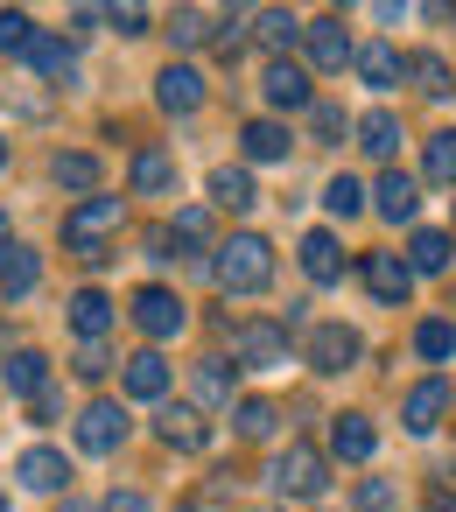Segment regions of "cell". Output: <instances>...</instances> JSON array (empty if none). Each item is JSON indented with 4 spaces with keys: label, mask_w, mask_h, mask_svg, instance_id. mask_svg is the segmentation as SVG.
Segmentation results:
<instances>
[{
    "label": "cell",
    "mask_w": 456,
    "mask_h": 512,
    "mask_svg": "<svg viewBox=\"0 0 456 512\" xmlns=\"http://www.w3.org/2000/svg\"><path fill=\"white\" fill-rule=\"evenodd\" d=\"M120 225H127V197H78L71 211H64V246L78 253V260H92V267H106L113 253V239H120Z\"/></svg>",
    "instance_id": "6da1fadb"
},
{
    "label": "cell",
    "mask_w": 456,
    "mask_h": 512,
    "mask_svg": "<svg viewBox=\"0 0 456 512\" xmlns=\"http://www.w3.org/2000/svg\"><path fill=\"white\" fill-rule=\"evenodd\" d=\"M211 274H218L225 295H260V288L274 281V246H267L260 232H232V239L218 246Z\"/></svg>",
    "instance_id": "7a4b0ae2"
},
{
    "label": "cell",
    "mask_w": 456,
    "mask_h": 512,
    "mask_svg": "<svg viewBox=\"0 0 456 512\" xmlns=\"http://www.w3.org/2000/svg\"><path fill=\"white\" fill-rule=\"evenodd\" d=\"M267 484H274V498H323L330 491V456L309 449V442H288L267 463Z\"/></svg>",
    "instance_id": "3957f363"
},
{
    "label": "cell",
    "mask_w": 456,
    "mask_h": 512,
    "mask_svg": "<svg viewBox=\"0 0 456 512\" xmlns=\"http://www.w3.org/2000/svg\"><path fill=\"white\" fill-rule=\"evenodd\" d=\"M127 316H134V330H141L148 344H169V337H183V330H190V309H183V295H176V288H162V281L134 288Z\"/></svg>",
    "instance_id": "277c9868"
},
{
    "label": "cell",
    "mask_w": 456,
    "mask_h": 512,
    "mask_svg": "<svg viewBox=\"0 0 456 512\" xmlns=\"http://www.w3.org/2000/svg\"><path fill=\"white\" fill-rule=\"evenodd\" d=\"M232 365H246V372L288 365V330H281L274 316H246V323L232 330Z\"/></svg>",
    "instance_id": "5b68a950"
},
{
    "label": "cell",
    "mask_w": 456,
    "mask_h": 512,
    "mask_svg": "<svg viewBox=\"0 0 456 512\" xmlns=\"http://www.w3.org/2000/svg\"><path fill=\"white\" fill-rule=\"evenodd\" d=\"M358 351H365V344H358V330H351V323H316V330L302 337V365H309V372H323V379L351 372V365H358Z\"/></svg>",
    "instance_id": "8992f818"
},
{
    "label": "cell",
    "mask_w": 456,
    "mask_h": 512,
    "mask_svg": "<svg viewBox=\"0 0 456 512\" xmlns=\"http://www.w3.org/2000/svg\"><path fill=\"white\" fill-rule=\"evenodd\" d=\"M260 92H267V106H274V113H309V106H316L309 71H302L295 57H274V64L260 71Z\"/></svg>",
    "instance_id": "52a82bcc"
},
{
    "label": "cell",
    "mask_w": 456,
    "mask_h": 512,
    "mask_svg": "<svg viewBox=\"0 0 456 512\" xmlns=\"http://www.w3.org/2000/svg\"><path fill=\"white\" fill-rule=\"evenodd\" d=\"M127 442V407L120 400H92L85 414H78V449L85 456H113Z\"/></svg>",
    "instance_id": "ba28073f"
},
{
    "label": "cell",
    "mask_w": 456,
    "mask_h": 512,
    "mask_svg": "<svg viewBox=\"0 0 456 512\" xmlns=\"http://www.w3.org/2000/svg\"><path fill=\"white\" fill-rule=\"evenodd\" d=\"M358 274H365L372 302H386V309H400V302L414 295V274H407V260H400V253H365V260H358Z\"/></svg>",
    "instance_id": "9c48e42d"
},
{
    "label": "cell",
    "mask_w": 456,
    "mask_h": 512,
    "mask_svg": "<svg viewBox=\"0 0 456 512\" xmlns=\"http://www.w3.org/2000/svg\"><path fill=\"white\" fill-rule=\"evenodd\" d=\"M449 400H456V393H449V379H421V386L400 400V428H407V435H435V428H442V414H449Z\"/></svg>",
    "instance_id": "30bf717a"
},
{
    "label": "cell",
    "mask_w": 456,
    "mask_h": 512,
    "mask_svg": "<svg viewBox=\"0 0 456 512\" xmlns=\"http://www.w3.org/2000/svg\"><path fill=\"white\" fill-rule=\"evenodd\" d=\"M302 50H309V64H316V71H344V64H351V36H344V22H337V15L302 22Z\"/></svg>",
    "instance_id": "8fae6325"
},
{
    "label": "cell",
    "mask_w": 456,
    "mask_h": 512,
    "mask_svg": "<svg viewBox=\"0 0 456 512\" xmlns=\"http://www.w3.org/2000/svg\"><path fill=\"white\" fill-rule=\"evenodd\" d=\"M36 281H43V260H36V246L8 239V246H0V302H22V295H36Z\"/></svg>",
    "instance_id": "7c38bea8"
},
{
    "label": "cell",
    "mask_w": 456,
    "mask_h": 512,
    "mask_svg": "<svg viewBox=\"0 0 456 512\" xmlns=\"http://www.w3.org/2000/svg\"><path fill=\"white\" fill-rule=\"evenodd\" d=\"M127 183H134V197H176V155L169 148H134Z\"/></svg>",
    "instance_id": "4fadbf2b"
},
{
    "label": "cell",
    "mask_w": 456,
    "mask_h": 512,
    "mask_svg": "<svg viewBox=\"0 0 456 512\" xmlns=\"http://www.w3.org/2000/svg\"><path fill=\"white\" fill-rule=\"evenodd\" d=\"M15 477H22V491H64L71 484V463H64V449H22L15 456Z\"/></svg>",
    "instance_id": "5bb4252c"
},
{
    "label": "cell",
    "mask_w": 456,
    "mask_h": 512,
    "mask_svg": "<svg viewBox=\"0 0 456 512\" xmlns=\"http://www.w3.org/2000/svg\"><path fill=\"white\" fill-rule=\"evenodd\" d=\"M155 99H162V113H197L204 106V71L197 64H169L155 78Z\"/></svg>",
    "instance_id": "9a60e30c"
},
{
    "label": "cell",
    "mask_w": 456,
    "mask_h": 512,
    "mask_svg": "<svg viewBox=\"0 0 456 512\" xmlns=\"http://www.w3.org/2000/svg\"><path fill=\"white\" fill-rule=\"evenodd\" d=\"M351 64H358V78H365L372 92H393V85L407 78V57H400L393 43H365V50H351Z\"/></svg>",
    "instance_id": "2e32d148"
},
{
    "label": "cell",
    "mask_w": 456,
    "mask_h": 512,
    "mask_svg": "<svg viewBox=\"0 0 456 512\" xmlns=\"http://www.w3.org/2000/svg\"><path fill=\"white\" fill-rule=\"evenodd\" d=\"M351 134H358V148H365V155H379V162H393V148L407 141V134H400V113H386V106L358 113V120H351Z\"/></svg>",
    "instance_id": "e0dca14e"
},
{
    "label": "cell",
    "mask_w": 456,
    "mask_h": 512,
    "mask_svg": "<svg viewBox=\"0 0 456 512\" xmlns=\"http://www.w3.org/2000/svg\"><path fill=\"white\" fill-rule=\"evenodd\" d=\"M372 204H379V218L407 225V218L421 211V183H414L407 169H386V176H379V190H372Z\"/></svg>",
    "instance_id": "ac0fdd59"
},
{
    "label": "cell",
    "mask_w": 456,
    "mask_h": 512,
    "mask_svg": "<svg viewBox=\"0 0 456 512\" xmlns=\"http://www.w3.org/2000/svg\"><path fill=\"white\" fill-rule=\"evenodd\" d=\"M379 449V428H372V414H337L330 421V456H344V463H365Z\"/></svg>",
    "instance_id": "d6986e66"
},
{
    "label": "cell",
    "mask_w": 456,
    "mask_h": 512,
    "mask_svg": "<svg viewBox=\"0 0 456 512\" xmlns=\"http://www.w3.org/2000/svg\"><path fill=\"white\" fill-rule=\"evenodd\" d=\"M288 141H295V134H288L281 120H246V127H239V155H246V162H288Z\"/></svg>",
    "instance_id": "ffe728a7"
},
{
    "label": "cell",
    "mask_w": 456,
    "mask_h": 512,
    "mask_svg": "<svg viewBox=\"0 0 456 512\" xmlns=\"http://www.w3.org/2000/svg\"><path fill=\"white\" fill-rule=\"evenodd\" d=\"M302 274H309L316 288H337V281H344V253H337V232H309V239H302Z\"/></svg>",
    "instance_id": "44dd1931"
},
{
    "label": "cell",
    "mask_w": 456,
    "mask_h": 512,
    "mask_svg": "<svg viewBox=\"0 0 456 512\" xmlns=\"http://www.w3.org/2000/svg\"><path fill=\"white\" fill-rule=\"evenodd\" d=\"M155 435H162L169 449H211V428H204L197 407H162V414H155Z\"/></svg>",
    "instance_id": "7402d4cb"
},
{
    "label": "cell",
    "mask_w": 456,
    "mask_h": 512,
    "mask_svg": "<svg viewBox=\"0 0 456 512\" xmlns=\"http://www.w3.org/2000/svg\"><path fill=\"white\" fill-rule=\"evenodd\" d=\"M71 330H78L85 344H99V337L113 330V295H99V288H78V295H71Z\"/></svg>",
    "instance_id": "603a6c76"
},
{
    "label": "cell",
    "mask_w": 456,
    "mask_h": 512,
    "mask_svg": "<svg viewBox=\"0 0 456 512\" xmlns=\"http://www.w3.org/2000/svg\"><path fill=\"white\" fill-rule=\"evenodd\" d=\"M120 379H127L134 400H162V393H169V358H162V351H134Z\"/></svg>",
    "instance_id": "cb8c5ba5"
},
{
    "label": "cell",
    "mask_w": 456,
    "mask_h": 512,
    "mask_svg": "<svg viewBox=\"0 0 456 512\" xmlns=\"http://www.w3.org/2000/svg\"><path fill=\"white\" fill-rule=\"evenodd\" d=\"M22 64L43 71V78H57V85H78V57H71V43H57V36H36Z\"/></svg>",
    "instance_id": "d4e9b609"
},
{
    "label": "cell",
    "mask_w": 456,
    "mask_h": 512,
    "mask_svg": "<svg viewBox=\"0 0 456 512\" xmlns=\"http://www.w3.org/2000/svg\"><path fill=\"white\" fill-rule=\"evenodd\" d=\"M211 204H218V211H253V204H260L253 169H211Z\"/></svg>",
    "instance_id": "484cf974"
},
{
    "label": "cell",
    "mask_w": 456,
    "mask_h": 512,
    "mask_svg": "<svg viewBox=\"0 0 456 512\" xmlns=\"http://www.w3.org/2000/svg\"><path fill=\"white\" fill-rule=\"evenodd\" d=\"M0 372H8V393H29V400H36L43 379H50V358L22 344V351H8V365H0Z\"/></svg>",
    "instance_id": "4316f807"
},
{
    "label": "cell",
    "mask_w": 456,
    "mask_h": 512,
    "mask_svg": "<svg viewBox=\"0 0 456 512\" xmlns=\"http://www.w3.org/2000/svg\"><path fill=\"white\" fill-rule=\"evenodd\" d=\"M442 267H449V232L421 225V232L407 239V274H442Z\"/></svg>",
    "instance_id": "83f0119b"
},
{
    "label": "cell",
    "mask_w": 456,
    "mask_h": 512,
    "mask_svg": "<svg viewBox=\"0 0 456 512\" xmlns=\"http://www.w3.org/2000/svg\"><path fill=\"white\" fill-rule=\"evenodd\" d=\"M232 372L239 365H225V358H197V414L204 407H232Z\"/></svg>",
    "instance_id": "f1b7e54d"
},
{
    "label": "cell",
    "mask_w": 456,
    "mask_h": 512,
    "mask_svg": "<svg viewBox=\"0 0 456 512\" xmlns=\"http://www.w3.org/2000/svg\"><path fill=\"white\" fill-rule=\"evenodd\" d=\"M232 428H239L246 442H267V435L281 428V407H274V400H260V393H253V400H232Z\"/></svg>",
    "instance_id": "f546056e"
},
{
    "label": "cell",
    "mask_w": 456,
    "mask_h": 512,
    "mask_svg": "<svg viewBox=\"0 0 456 512\" xmlns=\"http://www.w3.org/2000/svg\"><path fill=\"white\" fill-rule=\"evenodd\" d=\"M421 169H428V183L456 190V127H442V134L421 141Z\"/></svg>",
    "instance_id": "4dcf8cb0"
},
{
    "label": "cell",
    "mask_w": 456,
    "mask_h": 512,
    "mask_svg": "<svg viewBox=\"0 0 456 512\" xmlns=\"http://www.w3.org/2000/svg\"><path fill=\"white\" fill-rule=\"evenodd\" d=\"M253 22H260V29H253V36H260V43H267V50H274V57H288V50H295V43H302V22H295V15H288V8H260V15H253Z\"/></svg>",
    "instance_id": "1f68e13d"
},
{
    "label": "cell",
    "mask_w": 456,
    "mask_h": 512,
    "mask_svg": "<svg viewBox=\"0 0 456 512\" xmlns=\"http://www.w3.org/2000/svg\"><path fill=\"white\" fill-rule=\"evenodd\" d=\"M99 155H85V148H71V155H57V183L64 190H78V197H99Z\"/></svg>",
    "instance_id": "d6a6232c"
},
{
    "label": "cell",
    "mask_w": 456,
    "mask_h": 512,
    "mask_svg": "<svg viewBox=\"0 0 456 512\" xmlns=\"http://www.w3.org/2000/svg\"><path fill=\"white\" fill-rule=\"evenodd\" d=\"M407 78H414L428 99H449V92H456V78H449V64H442L435 50H414V57H407Z\"/></svg>",
    "instance_id": "836d02e7"
},
{
    "label": "cell",
    "mask_w": 456,
    "mask_h": 512,
    "mask_svg": "<svg viewBox=\"0 0 456 512\" xmlns=\"http://www.w3.org/2000/svg\"><path fill=\"white\" fill-rule=\"evenodd\" d=\"M414 351H421L428 365H449V358H456V323H442V316H428V323L414 330Z\"/></svg>",
    "instance_id": "e575fe53"
},
{
    "label": "cell",
    "mask_w": 456,
    "mask_h": 512,
    "mask_svg": "<svg viewBox=\"0 0 456 512\" xmlns=\"http://www.w3.org/2000/svg\"><path fill=\"white\" fill-rule=\"evenodd\" d=\"M323 204H330V218H358L365 211V183L358 176H330L323 183Z\"/></svg>",
    "instance_id": "d590c367"
},
{
    "label": "cell",
    "mask_w": 456,
    "mask_h": 512,
    "mask_svg": "<svg viewBox=\"0 0 456 512\" xmlns=\"http://www.w3.org/2000/svg\"><path fill=\"white\" fill-rule=\"evenodd\" d=\"M43 29L22 15V8H0V50H8V57H29V43H36Z\"/></svg>",
    "instance_id": "8d00e7d4"
},
{
    "label": "cell",
    "mask_w": 456,
    "mask_h": 512,
    "mask_svg": "<svg viewBox=\"0 0 456 512\" xmlns=\"http://www.w3.org/2000/svg\"><path fill=\"white\" fill-rule=\"evenodd\" d=\"M204 239H211V211L204 204H183L176 225H169V246H204Z\"/></svg>",
    "instance_id": "74e56055"
},
{
    "label": "cell",
    "mask_w": 456,
    "mask_h": 512,
    "mask_svg": "<svg viewBox=\"0 0 456 512\" xmlns=\"http://www.w3.org/2000/svg\"><path fill=\"white\" fill-rule=\"evenodd\" d=\"M358 512H400L393 477H358Z\"/></svg>",
    "instance_id": "f35d334b"
},
{
    "label": "cell",
    "mask_w": 456,
    "mask_h": 512,
    "mask_svg": "<svg viewBox=\"0 0 456 512\" xmlns=\"http://www.w3.org/2000/svg\"><path fill=\"white\" fill-rule=\"evenodd\" d=\"M344 127H351V120H344V106H330V99H316V106H309V134H316V141H344Z\"/></svg>",
    "instance_id": "ab89813d"
},
{
    "label": "cell",
    "mask_w": 456,
    "mask_h": 512,
    "mask_svg": "<svg viewBox=\"0 0 456 512\" xmlns=\"http://www.w3.org/2000/svg\"><path fill=\"white\" fill-rule=\"evenodd\" d=\"M211 15H197V8H176V22H169V36H176V50H197L211 29H204Z\"/></svg>",
    "instance_id": "60d3db41"
},
{
    "label": "cell",
    "mask_w": 456,
    "mask_h": 512,
    "mask_svg": "<svg viewBox=\"0 0 456 512\" xmlns=\"http://www.w3.org/2000/svg\"><path fill=\"white\" fill-rule=\"evenodd\" d=\"M246 22H253V8H225V15H218V50H225V57H239Z\"/></svg>",
    "instance_id": "b9f144b4"
},
{
    "label": "cell",
    "mask_w": 456,
    "mask_h": 512,
    "mask_svg": "<svg viewBox=\"0 0 456 512\" xmlns=\"http://www.w3.org/2000/svg\"><path fill=\"white\" fill-rule=\"evenodd\" d=\"M106 365H113V358H106V344H78V358H71V372H78V379H106Z\"/></svg>",
    "instance_id": "7bdbcfd3"
},
{
    "label": "cell",
    "mask_w": 456,
    "mask_h": 512,
    "mask_svg": "<svg viewBox=\"0 0 456 512\" xmlns=\"http://www.w3.org/2000/svg\"><path fill=\"white\" fill-rule=\"evenodd\" d=\"M106 22L120 36H148V8H134V0H127V8H106Z\"/></svg>",
    "instance_id": "ee69618b"
},
{
    "label": "cell",
    "mask_w": 456,
    "mask_h": 512,
    "mask_svg": "<svg viewBox=\"0 0 456 512\" xmlns=\"http://www.w3.org/2000/svg\"><path fill=\"white\" fill-rule=\"evenodd\" d=\"M99 512H155V505H148L141 491H106V505H99Z\"/></svg>",
    "instance_id": "f6af8a7d"
},
{
    "label": "cell",
    "mask_w": 456,
    "mask_h": 512,
    "mask_svg": "<svg viewBox=\"0 0 456 512\" xmlns=\"http://www.w3.org/2000/svg\"><path fill=\"white\" fill-rule=\"evenodd\" d=\"M99 22H106V15H99V8H78V15H71V36H92V29H99Z\"/></svg>",
    "instance_id": "bcb514c9"
},
{
    "label": "cell",
    "mask_w": 456,
    "mask_h": 512,
    "mask_svg": "<svg viewBox=\"0 0 456 512\" xmlns=\"http://www.w3.org/2000/svg\"><path fill=\"white\" fill-rule=\"evenodd\" d=\"M64 512H92V505H78V498H64Z\"/></svg>",
    "instance_id": "7dc6e473"
},
{
    "label": "cell",
    "mask_w": 456,
    "mask_h": 512,
    "mask_svg": "<svg viewBox=\"0 0 456 512\" xmlns=\"http://www.w3.org/2000/svg\"><path fill=\"white\" fill-rule=\"evenodd\" d=\"M0 246H8V218H0Z\"/></svg>",
    "instance_id": "c3c4849f"
},
{
    "label": "cell",
    "mask_w": 456,
    "mask_h": 512,
    "mask_svg": "<svg viewBox=\"0 0 456 512\" xmlns=\"http://www.w3.org/2000/svg\"><path fill=\"white\" fill-rule=\"evenodd\" d=\"M0 169H8V141H0Z\"/></svg>",
    "instance_id": "681fc988"
},
{
    "label": "cell",
    "mask_w": 456,
    "mask_h": 512,
    "mask_svg": "<svg viewBox=\"0 0 456 512\" xmlns=\"http://www.w3.org/2000/svg\"><path fill=\"white\" fill-rule=\"evenodd\" d=\"M0 512H8V491H0Z\"/></svg>",
    "instance_id": "f907efd6"
},
{
    "label": "cell",
    "mask_w": 456,
    "mask_h": 512,
    "mask_svg": "<svg viewBox=\"0 0 456 512\" xmlns=\"http://www.w3.org/2000/svg\"><path fill=\"white\" fill-rule=\"evenodd\" d=\"M260 512H281V505H260Z\"/></svg>",
    "instance_id": "816d5d0a"
}]
</instances>
